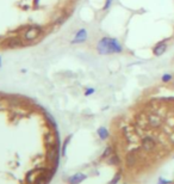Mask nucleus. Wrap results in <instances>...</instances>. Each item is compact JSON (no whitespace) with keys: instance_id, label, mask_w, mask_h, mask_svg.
Masks as SVG:
<instances>
[{"instance_id":"nucleus-1","label":"nucleus","mask_w":174,"mask_h":184,"mask_svg":"<svg viewBox=\"0 0 174 184\" xmlns=\"http://www.w3.org/2000/svg\"><path fill=\"white\" fill-rule=\"evenodd\" d=\"M97 50L101 55H109V54H119L123 52V46L117 38L105 36L99 40L97 44Z\"/></svg>"},{"instance_id":"nucleus-2","label":"nucleus","mask_w":174,"mask_h":184,"mask_svg":"<svg viewBox=\"0 0 174 184\" xmlns=\"http://www.w3.org/2000/svg\"><path fill=\"white\" fill-rule=\"evenodd\" d=\"M43 32V27L40 25H31V27H27V30H25L23 32V38L27 42H32L35 41L38 36H41Z\"/></svg>"},{"instance_id":"nucleus-3","label":"nucleus","mask_w":174,"mask_h":184,"mask_svg":"<svg viewBox=\"0 0 174 184\" xmlns=\"http://www.w3.org/2000/svg\"><path fill=\"white\" fill-rule=\"evenodd\" d=\"M4 48H17V47H24V42L22 41L19 36H10L7 40L2 42Z\"/></svg>"},{"instance_id":"nucleus-4","label":"nucleus","mask_w":174,"mask_h":184,"mask_svg":"<svg viewBox=\"0 0 174 184\" xmlns=\"http://www.w3.org/2000/svg\"><path fill=\"white\" fill-rule=\"evenodd\" d=\"M44 172H47V169H46V167H36L34 170H31L27 175V182L29 184L36 183V181H37V178L40 177V175L44 173Z\"/></svg>"},{"instance_id":"nucleus-5","label":"nucleus","mask_w":174,"mask_h":184,"mask_svg":"<svg viewBox=\"0 0 174 184\" xmlns=\"http://www.w3.org/2000/svg\"><path fill=\"white\" fill-rule=\"evenodd\" d=\"M48 159L51 163H59V143L53 147H48Z\"/></svg>"},{"instance_id":"nucleus-6","label":"nucleus","mask_w":174,"mask_h":184,"mask_svg":"<svg viewBox=\"0 0 174 184\" xmlns=\"http://www.w3.org/2000/svg\"><path fill=\"white\" fill-rule=\"evenodd\" d=\"M87 40V30L86 29H79L76 31V34L72 40V44H76V43H84Z\"/></svg>"},{"instance_id":"nucleus-7","label":"nucleus","mask_w":174,"mask_h":184,"mask_svg":"<svg viewBox=\"0 0 174 184\" xmlns=\"http://www.w3.org/2000/svg\"><path fill=\"white\" fill-rule=\"evenodd\" d=\"M167 48H168V46H167V43H166V41H161L154 47L153 53H154L155 56H161V55H163L166 53Z\"/></svg>"},{"instance_id":"nucleus-8","label":"nucleus","mask_w":174,"mask_h":184,"mask_svg":"<svg viewBox=\"0 0 174 184\" xmlns=\"http://www.w3.org/2000/svg\"><path fill=\"white\" fill-rule=\"evenodd\" d=\"M44 142H46L47 147H53V146L59 143V140H57V137H55L54 133H47L44 135Z\"/></svg>"},{"instance_id":"nucleus-9","label":"nucleus","mask_w":174,"mask_h":184,"mask_svg":"<svg viewBox=\"0 0 174 184\" xmlns=\"http://www.w3.org/2000/svg\"><path fill=\"white\" fill-rule=\"evenodd\" d=\"M86 179V175H84V173H76V175H74L72 177L69 178V184H80L82 181H85Z\"/></svg>"},{"instance_id":"nucleus-10","label":"nucleus","mask_w":174,"mask_h":184,"mask_svg":"<svg viewBox=\"0 0 174 184\" xmlns=\"http://www.w3.org/2000/svg\"><path fill=\"white\" fill-rule=\"evenodd\" d=\"M142 145H143V147H144L146 150H152L155 146V142L152 137H146V139H143Z\"/></svg>"},{"instance_id":"nucleus-11","label":"nucleus","mask_w":174,"mask_h":184,"mask_svg":"<svg viewBox=\"0 0 174 184\" xmlns=\"http://www.w3.org/2000/svg\"><path fill=\"white\" fill-rule=\"evenodd\" d=\"M97 133H98V137H100L101 140H106L107 137H109V132L105 127H100L99 129L97 130Z\"/></svg>"},{"instance_id":"nucleus-12","label":"nucleus","mask_w":174,"mask_h":184,"mask_svg":"<svg viewBox=\"0 0 174 184\" xmlns=\"http://www.w3.org/2000/svg\"><path fill=\"white\" fill-rule=\"evenodd\" d=\"M44 115H46V117H47L48 122H49V123H50V124H51V126H54V127L56 128V127H57V124H56V121L54 120V117H53V116L50 115L49 112H47V111L44 112Z\"/></svg>"},{"instance_id":"nucleus-13","label":"nucleus","mask_w":174,"mask_h":184,"mask_svg":"<svg viewBox=\"0 0 174 184\" xmlns=\"http://www.w3.org/2000/svg\"><path fill=\"white\" fill-rule=\"evenodd\" d=\"M70 137H72V135H69V137L66 139V141H65L63 146H62V156H66V150H67V145L69 143V141H70Z\"/></svg>"},{"instance_id":"nucleus-14","label":"nucleus","mask_w":174,"mask_h":184,"mask_svg":"<svg viewBox=\"0 0 174 184\" xmlns=\"http://www.w3.org/2000/svg\"><path fill=\"white\" fill-rule=\"evenodd\" d=\"M173 79V77H172V74H163L162 75V78H161V80L163 82H171Z\"/></svg>"},{"instance_id":"nucleus-15","label":"nucleus","mask_w":174,"mask_h":184,"mask_svg":"<svg viewBox=\"0 0 174 184\" xmlns=\"http://www.w3.org/2000/svg\"><path fill=\"white\" fill-rule=\"evenodd\" d=\"M8 104H10V102L8 101H0V110H6L7 108H8Z\"/></svg>"},{"instance_id":"nucleus-16","label":"nucleus","mask_w":174,"mask_h":184,"mask_svg":"<svg viewBox=\"0 0 174 184\" xmlns=\"http://www.w3.org/2000/svg\"><path fill=\"white\" fill-rule=\"evenodd\" d=\"M112 1H114V0H106V1H105V5L103 7V10H104V11L109 10V8L111 7V5H112Z\"/></svg>"},{"instance_id":"nucleus-17","label":"nucleus","mask_w":174,"mask_h":184,"mask_svg":"<svg viewBox=\"0 0 174 184\" xmlns=\"http://www.w3.org/2000/svg\"><path fill=\"white\" fill-rule=\"evenodd\" d=\"M94 92H95V90H94L93 87H88V89H86V91H85V96H91V95H93Z\"/></svg>"},{"instance_id":"nucleus-18","label":"nucleus","mask_w":174,"mask_h":184,"mask_svg":"<svg viewBox=\"0 0 174 184\" xmlns=\"http://www.w3.org/2000/svg\"><path fill=\"white\" fill-rule=\"evenodd\" d=\"M110 153H111V148H110V147H107L106 150H105V152H104V154H103V157L105 158L106 156H109Z\"/></svg>"},{"instance_id":"nucleus-19","label":"nucleus","mask_w":174,"mask_h":184,"mask_svg":"<svg viewBox=\"0 0 174 184\" xmlns=\"http://www.w3.org/2000/svg\"><path fill=\"white\" fill-rule=\"evenodd\" d=\"M119 175H118V176H116V177L114 178V181H112V182H111V183L110 184H116V183H118V181H119Z\"/></svg>"},{"instance_id":"nucleus-20","label":"nucleus","mask_w":174,"mask_h":184,"mask_svg":"<svg viewBox=\"0 0 174 184\" xmlns=\"http://www.w3.org/2000/svg\"><path fill=\"white\" fill-rule=\"evenodd\" d=\"M38 2H40V0H35V5H36V4H38Z\"/></svg>"},{"instance_id":"nucleus-21","label":"nucleus","mask_w":174,"mask_h":184,"mask_svg":"<svg viewBox=\"0 0 174 184\" xmlns=\"http://www.w3.org/2000/svg\"><path fill=\"white\" fill-rule=\"evenodd\" d=\"M0 67H1V56H0Z\"/></svg>"}]
</instances>
